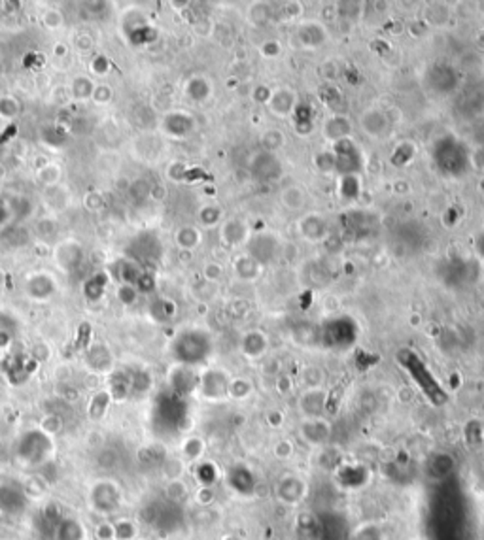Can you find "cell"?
Here are the masks:
<instances>
[{
	"mask_svg": "<svg viewBox=\"0 0 484 540\" xmlns=\"http://www.w3.org/2000/svg\"><path fill=\"white\" fill-rule=\"evenodd\" d=\"M229 397H233V399H248L252 395V382L250 380H246V378H233L231 382H229Z\"/></svg>",
	"mask_w": 484,
	"mask_h": 540,
	"instance_id": "cell-20",
	"label": "cell"
},
{
	"mask_svg": "<svg viewBox=\"0 0 484 540\" xmlns=\"http://www.w3.org/2000/svg\"><path fill=\"white\" fill-rule=\"evenodd\" d=\"M326 231H327L326 221L321 220L318 214H310L307 215L305 220H301V233H303L305 239L320 240L324 239Z\"/></svg>",
	"mask_w": 484,
	"mask_h": 540,
	"instance_id": "cell-17",
	"label": "cell"
},
{
	"mask_svg": "<svg viewBox=\"0 0 484 540\" xmlns=\"http://www.w3.org/2000/svg\"><path fill=\"white\" fill-rule=\"evenodd\" d=\"M199 332H187V338L184 337L180 340V359L187 361V363H195L206 357L208 354V342L206 338H197Z\"/></svg>",
	"mask_w": 484,
	"mask_h": 540,
	"instance_id": "cell-7",
	"label": "cell"
},
{
	"mask_svg": "<svg viewBox=\"0 0 484 540\" xmlns=\"http://www.w3.org/2000/svg\"><path fill=\"white\" fill-rule=\"evenodd\" d=\"M310 486L299 472H284L274 482V499L284 506H301L309 499Z\"/></svg>",
	"mask_w": 484,
	"mask_h": 540,
	"instance_id": "cell-1",
	"label": "cell"
},
{
	"mask_svg": "<svg viewBox=\"0 0 484 540\" xmlns=\"http://www.w3.org/2000/svg\"><path fill=\"white\" fill-rule=\"evenodd\" d=\"M122 500V493L114 482H99L91 489V505L99 512L116 510Z\"/></svg>",
	"mask_w": 484,
	"mask_h": 540,
	"instance_id": "cell-4",
	"label": "cell"
},
{
	"mask_svg": "<svg viewBox=\"0 0 484 540\" xmlns=\"http://www.w3.org/2000/svg\"><path fill=\"white\" fill-rule=\"evenodd\" d=\"M290 197H292V200L284 203L286 204V208L290 210L303 208L305 203H307V195H305V191L301 189V187H288V189H284L282 198H290Z\"/></svg>",
	"mask_w": 484,
	"mask_h": 540,
	"instance_id": "cell-21",
	"label": "cell"
},
{
	"mask_svg": "<svg viewBox=\"0 0 484 540\" xmlns=\"http://www.w3.org/2000/svg\"><path fill=\"white\" fill-rule=\"evenodd\" d=\"M268 104H271V110H273L276 116L286 117L295 110V106H297V95L293 93L292 89L282 88L281 91H276L274 95H271Z\"/></svg>",
	"mask_w": 484,
	"mask_h": 540,
	"instance_id": "cell-11",
	"label": "cell"
},
{
	"mask_svg": "<svg viewBox=\"0 0 484 540\" xmlns=\"http://www.w3.org/2000/svg\"><path fill=\"white\" fill-rule=\"evenodd\" d=\"M83 529L76 520L71 517H61L55 533H53V540H82Z\"/></svg>",
	"mask_w": 484,
	"mask_h": 540,
	"instance_id": "cell-16",
	"label": "cell"
},
{
	"mask_svg": "<svg viewBox=\"0 0 484 540\" xmlns=\"http://www.w3.org/2000/svg\"><path fill=\"white\" fill-rule=\"evenodd\" d=\"M350 134V121L344 116H333L324 123V136L331 142H343Z\"/></svg>",
	"mask_w": 484,
	"mask_h": 540,
	"instance_id": "cell-14",
	"label": "cell"
},
{
	"mask_svg": "<svg viewBox=\"0 0 484 540\" xmlns=\"http://www.w3.org/2000/svg\"><path fill=\"white\" fill-rule=\"evenodd\" d=\"M27 505V497L23 491L18 488H13L10 484L0 486V510L8 512V514H19Z\"/></svg>",
	"mask_w": 484,
	"mask_h": 540,
	"instance_id": "cell-10",
	"label": "cell"
},
{
	"mask_svg": "<svg viewBox=\"0 0 484 540\" xmlns=\"http://www.w3.org/2000/svg\"><path fill=\"white\" fill-rule=\"evenodd\" d=\"M235 268H237V272H239V276L244 280V282H252V280L257 276V272H259V265H257L250 256L240 257Z\"/></svg>",
	"mask_w": 484,
	"mask_h": 540,
	"instance_id": "cell-19",
	"label": "cell"
},
{
	"mask_svg": "<svg viewBox=\"0 0 484 540\" xmlns=\"http://www.w3.org/2000/svg\"><path fill=\"white\" fill-rule=\"evenodd\" d=\"M133 531L134 529H133V525H131V523L122 522L116 527V531H114V536H116L117 540H131L134 536Z\"/></svg>",
	"mask_w": 484,
	"mask_h": 540,
	"instance_id": "cell-23",
	"label": "cell"
},
{
	"mask_svg": "<svg viewBox=\"0 0 484 540\" xmlns=\"http://www.w3.org/2000/svg\"><path fill=\"white\" fill-rule=\"evenodd\" d=\"M281 251V242L273 234H254L248 239V256L259 263H271Z\"/></svg>",
	"mask_w": 484,
	"mask_h": 540,
	"instance_id": "cell-3",
	"label": "cell"
},
{
	"mask_svg": "<svg viewBox=\"0 0 484 540\" xmlns=\"http://www.w3.org/2000/svg\"><path fill=\"white\" fill-rule=\"evenodd\" d=\"M299 412L303 419H324L327 410V393L318 385H312L299 397Z\"/></svg>",
	"mask_w": 484,
	"mask_h": 540,
	"instance_id": "cell-2",
	"label": "cell"
},
{
	"mask_svg": "<svg viewBox=\"0 0 484 540\" xmlns=\"http://www.w3.org/2000/svg\"><path fill=\"white\" fill-rule=\"evenodd\" d=\"M263 144L267 150H278L284 144V136L278 131H267L263 136Z\"/></svg>",
	"mask_w": 484,
	"mask_h": 540,
	"instance_id": "cell-22",
	"label": "cell"
},
{
	"mask_svg": "<svg viewBox=\"0 0 484 540\" xmlns=\"http://www.w3.org/2000/svg\"><path fill=\"white\" fill-rule=\"evenodd\" d=\"M228 484L237 491L239 495H250L256 482H254V474L252 469L246 465H235L228 471Z\"/></svg>",
	"mask_w": 484,
	"mask_h": 540,
	"instance_id": "cell-9",
	"label": "cell"
},
{
	"mask_svg": "<svg viewBox=\"0 0 484 540\" xmlns=\"http://www.w3.org/2000/svg\"><path fill=\"white\" fill-rule=\"evenodd\" d=\"M47 450H49V442L44 435H38V433H33V435H27L19 444V455L25 461L29 463H38L42 459L46 457Z\"/></svg>",
	"mask_w": 484,
	"mask_h": 540,
	"instance_id": "cell-6",
	"label": "cell"
},
{
	"mask_svg": "<svg viewBox=\"0 0 484 540\" xmlns=\"http://www.w3.org/2000/svg\"><path fill=\"white\" fill-rule=\"evenodd\" d=\"M348 540H388V533L379 522L367 520L350 529Z\"/></svg>",
	"mask_w": 484,
	"mask_h": 540,
	"instance_id": "cell-13",
	"label": "cell"
},
{
	"mask_svg": "<svg viewBox=\"0 0 484 540\" xmlns=\"http://www.w3.org/2000/svg\"><path fill=\"white\" fill-rule=\"evenodd\" d=\"M299 435H301V438H303L309 446H326V442L329 440V436H331V424H329L326 418L303 419L301 429H299Z\"/></svg>",
	"mask_w": 484,
	"mask_h": 540,
	"instance_id": "cell-5",
	"label": "cell"
},
{
	"mask_svg": "<svg viewBox=\"0 0 484 540\" xmlns=\"http://www.w3.org/2000/svg\"><path fill=\"white\" fill-rule=\"evenodd\" d=\"M299 42L309 47H316L324 44L326 40V30L321 29L320 23H314V21H309V23H303L297 30Z\"/></svg>",
	"mask_w": 484,
	"mask_h": 540,
	"instance_id": "cell-15",
	"label": "cell"
},
{
	"mask_svg": "<svg viewBox=\"0 0 484 540\" xmlns=\"http://www.w3.org/2000/svg\"><path fill=\"white\" fill-rule=\"evenodd\" d=\"M240 348H242V354H244L248 359H259V357H263V355L267 354V335L257 331V329H252V331H248L244 337H242Z\"/></svg>",
	"mask_w": 484,
	"mask_h": 540,
	"instance_id": "cell-8",
	"label": "cell"
},
{
	"mask_svg": "<svg viewBox=\"0 0 484 540\" xmlns=\"http://www.w3.org/2000/svg\"><path fill=\"white\" fill-rule=\"evenodd\" d=\"M362 125L363 128H365V133L371 134V136H380V134H384L386 128H388L386 116L377 110L367 112V114L362 117Z\"/></svg>",
	"mask_w": 484,
	"mask_h": 540,
	"instance_id": "cell-18",
	"label": "cell"
},
{
	"mask_svg": "<svg viewBox=\"0 0 484 540\" xmlns=\"http://www.w3.org/2000/svg\"><path fill=\"white\" fill-rule=\"evenodd\" d=\"M229 380L225 374L220 371H212L203 378V391L208 399H222L229 393Z\"/></svg>",
	"mask_w": 484,
	"mask_h": 540,
	"instance_id": "cell-12",
	"label": "cell"
}]
</instances>
